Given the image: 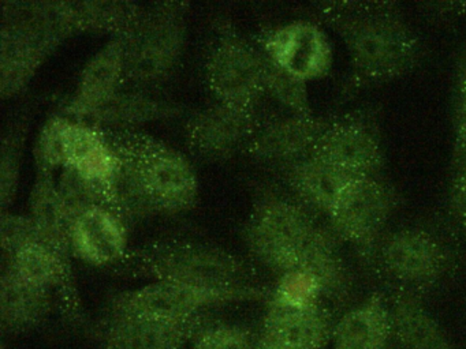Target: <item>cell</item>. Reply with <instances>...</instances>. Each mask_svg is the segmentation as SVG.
I'll use <instances>...</instances> for the list:
<instances>
[{"label":"cell","instance_id":"1","mask_svg":"<svg viewBox=\"0 0 466 349\" xmlns=\"http://www.w3.org/2000/svg\"><path fill=\"white\" fill-rule=\"evenodd\" d=\"M121 158L118 202L127 223L155 214H179L198 199V172L184 153L141 130L107 131Z\"/></svg>","mask_w":466,"mask_h":349},{"label":"cell","instance_id":"2","mask_svg":"<svg viewBox=\"0 0 466 349\" xmlns=\"http://www.w3.org/2000/svg\"><path fill=\"white\" fill-rule=\"evenodd\" d=\"M321 13L342 40L359 84L379 85L402 76L421 56L416 33L386 3H340Z\"/></svg>","mask_w":466,"mask_h":349},{"label":"cell","instance_id":"3","mask_svg":"<svg viewBox=\"0 0 466 349\" xmlns=\"http://www.w3.org/2000/svg\"><path fill=\"white\" fill-rule=\"evenodd\" d=\"M132 272L151 281H173L215 291L253 288L255 269L231 251L198 240H162L125 259Z\"/></svg>","mask_w":466,"mask_h":349},{"label":"cell","instance_id":"4","mask_svg":"<svg viewBox=\"0 0 466 349\" xmlns=\"http://www.w3.org/2000/svg\"><path fill=\"white\" fill-rule=\"evenodd\" d=\"M326 232L313 220L307 206L285 196L271 195L253 207L245 224L244 237L253 258L280 277L299 270Z\"/></svg>","mask_w":466,"mask_h":349},{"label":"cell","instance_id":"5","mask_svg":"<svg viewBox=\"0 0 466 349\" xmlns=\"http://www.w3.org/2000/svg\"><path fill=\"white\" fill-rule=\"evenodd\" d=\"M187 5L181 2L144 5L127 33V87L147 90L173 75L187 46Z\"/></svg>","mask_w":466,"mask_h":349},{"label":"cell","instance_id":"6","mask_svg":"<svg viewBox=\"0 0 466 349\" xmlns=\"http://www.w3.org/2000/svg\"><path fill=\"white\" fill-rule=\"evenodd\" d=\"M271 291L253 286L237 291H215L173 281H149L119 292L111 299L110 314L146 316L163 321H189L206 315L209 308L269 297Z\"/></svg>","mask_w":466,"mask_h":349},{"label":"cell","instance_id":"7","mask_svg":"<svg viewBox=\"0 0 466 349\" xmlns=\"http://www.w3.org/2000/svg\"><path fill=\"white\" fill-rule=\"evenodd\" d=\"M204 68L207 86L218 103L256 108L266 93L263 52L230 26L215 38Z\"/></svg>","mask_w":466,"mask_h":349},{"label":"cell","instance_id":"8","mask_svg":"<svg viewBox=\"0 0 466 349\" xmlns=\"http://www.w3.org/2000/svg\"><path fill=\"white\" fill-rule=\"evenodd\" d=\"M394 206V194L380 176H357L327 220L335 237L370 256L378 250Z\"/></svg>","mask_w":466,"mask_h":349},{"label":"cell","instance_id":"9","mask_svg":"<svg viewBox=\"0 0 466 349\" xmlns=\"http://www.w3.org/2000/svg\"><path fill=\"white\" fill-rule=\"evenodd\" d=\"M261 52L299 81H318L331 70V41L315 22L291 21L264 33Z\"/></svg>","mask_w":466,"mask_h":349},{"label":"cell","instance_id":"10","mask_svg":"<svg viewBox=\"0 0 466 349\" xmlns=\"http://www.w3.org/2000/svg\"><path fill=\"white\" fill-rule=\"evenodd\" d=\"M376 255L392 280L413 289L438 283L449 264L441 240L425 229L403 228L391 232L381 237Z\"/></svg>","mask_w":466,"mask_h":349},{"label":"cell","instance_id":"11","mask_svg":"<svg viewBox=\"0 0 466 349\" xmlns=\"http://www.w3.org/2000/svg\"><path fill=\"white\" fill-rule=\"evenodd\" d=\"M310 155L353 176H380L386 163L378 131L357 117L331 120Z\"/></svg>","mask_w":466,"mask_h":349},{"label":"cell","instance_id":"12","mask_svg":"<svg viewBox=\"0 0 466 349\" xmlns=\"http://www.w3.org/2000/svg\"><path fill=\"white\" fill-rule=\"evenodd\" d=\"M127 33L110 35L84 65L75 93L61 114L86 122L100 106L127 87Z\"/></svg>","mask_w":466,"mask_h":349},{"label":"cell","instance_id":"13","mask_svg":"<svg viewBox=\"0 0 466 349\" xmlns=\"http://www.w3.org/2000/svg\"><path fill=\"white\" fill-rule=\"evenodd\" d=\"M64 43L62 38L23 22L2 19L0 27V92L15 97Z\"/></svg>","mask_w":466,"mask_h":349},{"label":"cell","instance_id":"14","mask_svg":"<svg viewBox=\"0 0 466 349\" xmlns=\"http://www.w3.org/2000/svg\"><path fill=\"white\" fill-rule=\"evenodd\" d=\"M258 127L256 108L215 101L190 117L185 136L193 152L219 160L245 149Z\"/></svg>","mask_w":466,"mask_h":349},{"label":"cell","instance_id":"15","mask_svg":"<svg viewBox=\"0 0 466 349\" xmlns=\"http://www.w3.org/2000/svg\"><path fill=\"white\" fill-rule=\"evenodd\" d=\"M70 217L73 256L92 266H110L129 255V223L116 210L89 204Z\"/></svg>","mask_w":466,"mask_h":349},{"label":"cell","instance_id":"16","mask_svg":"<svg viewBox=\"0 0 466 349\" xmlns=\"http://www.w3.org/2000/svg\"><path fill=\"white\" fill-rule=\"evenodd\" d=\"M331 120L313 114H289L258 125L245 150L258 160L286 168L310 155Z\"/></svg>","mask_w":466,"mask_h":349},{"label":"cell","instance_id":"17","mask_svg":"<svg viewBox=\"0 0 466 349\" xmlns=\"http://www.w3.org/2000/svg\"><path fill=\"white\" fill-rule=\"evenodd\" d=\"M206 315L189 321H163L108 313L103 322L106 349H182L204 327Z\"/></svg>","mask_w":466,"mask_h":349},{"label":"cell","instance_id":"18","mask_svg":"<svg viewBox=\"0 0 466 349\" xmlns=\"http://www.w3.org/2000/svg\"><path fill=\"white\" fill-rule=\"evenodd\" d=\"M334 322L323 303L296 305L268 297L261 333L288 349H324L331 341Z\"/></svg>","mask_w":466,"mask_h":349},{"label":"cell","instance_id":"19","mask_svg":"<svg viewBox=\"0 0 466 349\" xmlns=\"http://www.w3.org/2000/svg\"><path fill=\"white\" fill-rule=\"evenodd\" d=\"M391 340L389 302L375 294L334 322L329 345L331 349H387Z\"/></svg>","mask_w":466,"mask_h":349},{"label":"cell","instance_id":"20","mask_svg":"<svg viewBox=\"0 0 466 349\" xmlns=\"http://www.w3.org/2000/svg\"><path fill=\"white\" fill-rule=\"evenodd\" d=\"M178 105L155 97L147 90L124 87L84 123L107 131L140 130L148 123L177 116Z\"/></svg>","mask_w":466,"mask_h":349},{"label":"cell","instance_id":"21","mask_svg":"<svg viewBox=\"0 0 466 349\" xmlns=\"http://www.w3.org/2000/svg\"><path fill=\"white\" fill-rule=\"evenodd\" d=\"M54 305V292L40 288L4 266L0 284V321L5 332L24 333L39 326Z\"/></svg>","mask_w":466,"mask_h":349},{"label":"cell","instance_id":"22","mask_svg":"<svg viewBox=\"0 0 466 349\" xmlns=\"http://www.w3.org/2000/svg\"><path fill=\"white\" fill-rule=\"evenodd\" d=\"M286 174L302 204L326 217L331 214L346 188L357 177L310 155L288 166Z\"/></svg>","mask_w":466,"mask_h":349},{"label":"cell","instance_id":"23","mask_svg":"<svg viewBox=\"0 0 466 349\" xmlns=\"http://www.w3.org/2000/svg\"><path fill=\"white\" fill-rule=\"evenodd\" d=\"M392 340L402 349H457L435 316L410 291H398L389 303Z\"/></svg>","mask_w":466,"mask_h":349},{"label":"cell","instance_id":"24","mask_svg":"<svg viewBox=\"0 0 466 349\" xmlns=\"http://www.w3.org/2000/svg\"><path fill=\"white\" fill-rule=\"evenodd\" d=\"M73 123L75 119L61 112L46 120L35 144L37 171L56 174L66 166Z\"/></svg>","mask_w":466,"mask_h":349},{"label":"cell","instance_id":"25","mask_svg":"<svg viewBox=\"0 0 466 349\" xmlns=\"http://www.w3.org/2000/svg\"><path fill=\"white\" fill-rule=\"evenodd\" d=\"M264 85H266V93H269L275 100L289 108L291 114H312L309 95H308V84L285 73L266 55H264Z\"/></svg>","mask_w":466,"mask_h":349},{"label":"cell","instance_id":"26","mask_svg":"<svg viewBox=\"0 0 466 349\" xmlns=\"http://www.w3.org/2000/svg\"><path fill=\"white\" fill-rule=\"evenodd\" d=\"M20 136L10 134L2 144L0 158V204L2 212H9L10 204L17 195L20 182L21 149Z\"/></svg>","mask_w":466,"mask_h":349},{"label":"cell","instance_id":"27","mask_svg":"<svg viewBox=\"0 0 466 349\" xmlns=\"http://www.w3.org/2000/svg\"><path fill=\"white\" fill-rule=\"evenodd\" d=\"M252 333L239 324H219L203 327L192 349H255Z\"/></svg>","mask_w":466,"mask_h":349},{"label":"cell","instance_id":"28","mask_svg":"<svg viewBox=\"0 0 466 349\" xmlns=\"http://www.w3.org/2000/svg\"><path fill=\"white\" fill-rule=\"evenodd\" d=\"M451 204L455 214L466 225V164H462L452 183Z\"/></svg>","mask_w":466,"mask_h":349},{"label":"cell","instance_id":"29","mask_svg":"<svg viewBox=\"0 0 466 349\" xmlns=\"http://www.w3.org/2000/svg\"><path fill=\"white\" fill-rule=\"evenodd\" d=\"M455 150L463 164H466V109L458 108L455 120Z\"/></svg>","mask_w":466,"mask_h":349},{"label":"cell","instance_id":"30","mask_svg":"<svg viewBox=\"0 0 466 349\" xmlns=\"http://www.w3.org/2000/svg\"><path fill=\"white\" fill-rule=\"evenodd\" d=\"M458 108L466 109V60L458 74Z\"/></svg>","mask_w":466,"mask_h":349},{"label":"cell","instance_id":"31","mask_svg":"<svg viewBox=\"0 0 466 349\" xmlns=\"http://www.w3.org/2000/svg\"><path fill=\"white\" fill-rule=\"evenodd\" d=\"M4 349H6V348H5V346H4Z\"/></svg>","mask_w":466,"mask_h":349}]
</instances>
